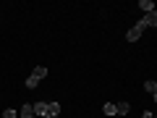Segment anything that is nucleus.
Listing matches in <instances>:
<instances>
[{
	"instance_id": "nucleus-1",
	"label": "nucleus",
	"mask_w": 157,
	"mask_h": 118,
	"mask_svg": "<svg viewBox=\"0 0 157 118\" xmlns=\"http://www.w3.org/2000/svg\"><path fill=\"white\" fill-rule=\"evenodd\" d=\"M144 29H147L144 24H141V21H136L134 26H131L128 32H126V42H136V39L141 37V32H144Z\"/></svg>"
},
{
	"instance_id": "nucleus-2",
	"label": "nucleus",
	"mask_w": 157,
	"mask_h": 118,
	"mask_svg": "<svg viewBox=\"0 0 157 118\" xmlns=\"http://www.w3.org/2000/svg\"><path fill=\"white\" fill-rule=\"evenodd\" d=\"M139 21L144 24L147 29H149V26H157V11H152V13H144V16H141Z\"/></svg>"
},
{
	"instance_id": "nucleus-3",
	"label": "nucleus",
	"mask_w": 157,
	"mask_h": 118,
	"mask_svg": "<svg viewBox=\"0 0 157 118\" xmlns=\"http://www.w3.org/2000/svg\"><path fill=\"white\" fill-rule=\"evenodd\" d=\"M32 105H34V116H37V118H42L47 113V102L45 100H37V102H32Z\"/></svg>"
},
{
	"instance_id": "nucleus-4",
	"label": "nucleus",
	"mask_w": 157,
	"mask_h": 118,
	"mask_svg": "<svg viewBox=\"0 0 157 118\" xmlns=\"http://www.w3.org/2000/svg\"><path fill=\"white\" fill-rule=\"evenodd\" d=\"M58 113H60V102H47V113L42 118H55Z\"/></svg>"
},
{
	"instance_id": "nucleus-5",
	"label": "nucleus",
	"mask_w": 157,
	"mask_h": 118,
	"mask_svg": "<svg viewBox=\"0 0 157 118\" xmlns=\"http://www.w3.org/2000/svg\"><path fill=\"white\" fill-rule=\"evenodd\" d=\"M102 113H105V116H118V102H105V105H102Z\"/></svg>"
},
{
	"instance_id": "nucleus-6",
	"label": "nucleus",
	"mask_w": 157,
	"mask_h": 118,
	"mask_svg": "<svg viewBox=\"0 0 157 118\" xmlns=\"http://www.w3.org/2000/svg\"><path fill=\"white\" fill-rule=\"evenodd\" d=\"M18 116H21V118H32L34 116V105H32V102H24L21 110H18Z\"/></svg>"
},
{
	"instance_id": "nucleus-7",
	"label": "nucleus",
	"mask_w": 157,
	"mask_h": 118,
	"mask_svg": "<svg viewBox=\"0 0 157 118\" xmlns=\"http://www.w3.org/2000/svg\"><path fill=\"white\" fill-rule=\"evenodd\" d=\"M32 76L37 79V81H42V79L47 76V68H45V66H37V68H34V71H32Z\"/></svg>"
},
{
	"instance_id": "nucleus-8",
	"label": "nucleus",
	"mask_w": 157,
	"mask_h": 118,
	"mask_svg": "<svg viewBox=\"0 0 157 118\" xmlns=\"http://www.w3.org/2000/svg\"><path fill=\"white\" fill-rule=\"evenodd\" d=\"M139 8L144 13H152V11H155V3H152V0H139Z\"/></svg>"
},
{
	"instance_id": "nucleus-9",
	"label": "nucleus",
	"mask_w": 157,
	"mask_h": 118,
	"mask_svg": "<svg viewBox=\"0 0 157 118\" xmlns=\"http://www.w3.org/2000/svg\"><path fill=\"white\" fill-rule=\"evenodd\" d=\"M131 110V102L128 100H123V102H118V116H126V113Z\"/></svg>"
},
{
	"instance_id": "nucleus-10",
	"label": "nucleus",
	"mask_w": 157,
	"mask_h": 118,
	"mask_svg": "<svg viewBox=\"0 0 157 118\" xmlns=\"http://www.w3.org/2000/svg\"><path fill=\"white\" fill-rule=\"evenodd\" d=\"M144 89L152 92V95H157V81H152V79H149V81H144Z\"/></svg>"
},
{
	"instance_id": "nucleus-11",
	"label": "nucleus",
	"mask_w": 157,
	"mask_h": 118,
	"mask_svg": "<svg viewBox=\"0 0 157 118\" xmlns=\"http://www.w3.org/2000/svg\"><path fill=\"white\" fill-rule=\"evenodd\" d=\"M24 84H26V89H34V87H37L39 81H37V79L32 76V73H29V76H26V81H24Z\"/></svg>"
},
{
	"instance_id": "nucleus-12",
	"label": "nucleus",
	"mask_w": 157,
	"mask_h": 118,
	"mask_svg": "<svg viewBox=\"0 0 157 118\" xmlns=\"http://www.w3.org/2000/svg\"><path fill=\"white\" fill-rule=\"evenodd\" d=\"M18 113H16V108H6V110H3V118H16Z\"/></svg>"
},
{
	"instance_id": "nucleus-13",
	"label": "nucleus",
	"mask_w": 157,
	"mask_h": 118,
	"mask_svg": "<svg viewBox=\"0 0 157 118\" xmlns=\"http://www.w3.org/2000/svg\"><path fill=\"white\" fill-rule=\"evenodd\" d=\"M32 118H37V116H32Z\"/></svg>"
},
{
	"instance_id": "nucleus-14",
	"label": "nucleus",
	"mask_w": 157,
	"mask_h": 118,
	"mask_svg": "<svg viewBox=\"0 0 157 118\" xmlns=\"http://www.w3.org/2000/svg\"><path fill=\"white\" fill-rule=\"evenodd\" d=\"M155 118H157V116H155Z\"/></svg>"
}]
</instances>
